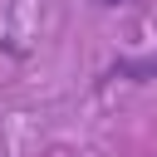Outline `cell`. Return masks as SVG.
Listing matches in <instances>:
<instances>
[{
  "label": "cell",
  "instance_id": "6da1fadb",
  "mask_svg": "<svg viewBox=\"0 0 157 157\" xmlns=\"http://www.w3.org/2000/svg\"><path fill=\"white\" fill-rule=\"evenodd\" d=\"M98 5H118V0H98Z\"/></svg>",
  "mask_w": 157,
  "mask_h": 157
}]
</instances>
